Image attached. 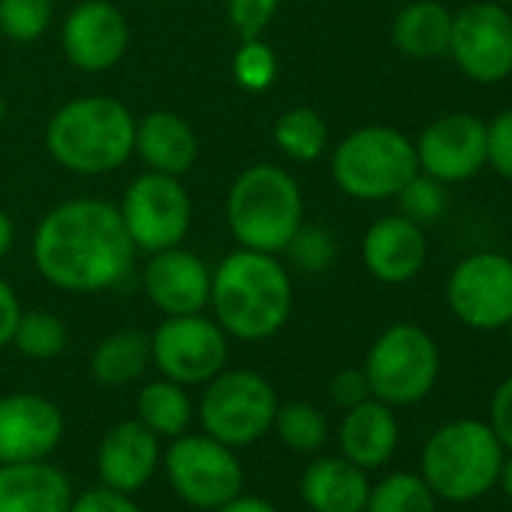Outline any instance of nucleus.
<instances>
[{"label": "nucleus", "mask_w": 512, "mask_h": 512, "mask_svg": "<svg viewBox=\"0 0 512 512\" xmlns=\"http://www.w3.org/2000/svg\"><path fill=\"white\" fill-rule=\"evenodd\" d=\"M64 437V416L55 401L37 392L0 398V464L46 461Z\"/></svg>", "instance_id": "16"}, {"label": "nucleus", "mask_w": 512, "mask_h": 512, "mask_svg": "<svg viewBox=\"0 0 512 512\" xmlns=\"http://www.w3.org/2000/svg\"><path fill=\"white\" fill-rule=\"evenodd\" d=\"M118 211L133 247L145 253L181 244L193 223V202L181 178L151 169L130 181Z\"/></svg>", "instance_id": "11"}, {"label": "nucleus", "mask_w": 512, "mask_h": 512, "mask_svg": "<svg viewBox=\"0 0 512 512\" xmlns=\"http://www.w3.org/2000/svg\"><path fill=\"white\" fill-rule=\"evenodd\" d=\"M503 458L506 449L488 422L452 419L425 440L422 479L437 500L470 503L497 485Z\"/></svg>", "instance_id": "5"}, {"label": "nucleus", "mask_w": 512, "mask_h": 512, "mask_svg": "<svg viewBox=\"0 0 512 512\" xmlns=\"http://www.w3.org/2000/svg\"><path fill=\"white\" fill-rule=\"evenodd\" d=\"M160 461V437L139 419H124L112 425L97 449L100 482L121 494H136L139 488H145Z\"/></svg>", "instance_id": "19"}, {"label": "nucleus", "mask_w": 512, "mask_h": 512, "mask_svg": "<svg viewBox=\"0 0 512 512\" xmlns=\"http://www.w3.org/2000/svg\"><path fill=\"white\" fill-rule=\"evenodd\" d=\"M419 172L413 139L386 124L347 133L332 151V178L359 202H386Z\"/></svg>", "instance_id": "6"}, {"label": "nucleus", "mask_w": 512, "mask_h": 512, "mask_svg": "<svg viewBox=\"0 0 512 512\" xmlns=\"http://www.w3.org/2000/svg\"><path fill=\"white\" fill-rule=\"evenodd\" d=\"M281 437V443L293 452L311 455L317 449L326 446L329 440V422L326 416L308 404V401H290V404H278L275 413V425H272Z\"/></svg>", "instance_id": "30"}, {"label": "nucleus", "mask_w": 512, "mask_h": 512, "mask_svg": "<svg viewBox=\"0 0 512 512\" xmlns=\"http://www.w3.org/2000/svg\"><path fill=\"white\" fill-rule=\"evenodd\" d=\"M278 395L275 386L256 371H220L205 383L199 401L202 431L214 440L241 449L266 437L275 425Z\"/></svg>", "instance_id": "8"}, {"label": "nucleus", "mask_w": 512, "mask_h": 512, "mask_svg": "<svg viewBox=\"0 0 512 512\" xmlns=\"http://www.w3.org/2000/svg\"><path fill=\"white\" fill-rule=\"evenodd\" d=\"M232 79L247 94L269 91L275 85V79H278V55H275V49L263 37L241 40V46L232 55Z\"/></svg>", "instance_id": "31"}, {"label": "nucleus", "mask_w": 512, "mask_h": 512, "mask_svg": "<svg viewBox=\"0 0 512 512\" xmlns=\"http://www.w3.org/2000/svg\"><path fill=\"white\" fill-rule=\"evenodd\" d=\"M329 398H332L338 407H344V410H350V407L368 401V398H371V389H368L365 371H362V368H344V371H338V374L332 377V383H329Z\"/></svg>", "instance_id": "39"}, {"label": "nucleus", "mask_w": 512, "mask_h": 512, "mask_svg": "<svg viewBox=\"0 0 512 512\" xmlns=\"http://www.w3.org/2000/svg\"><path fill=\"white\" fill-rule=\"evenodd\" d=\"M302 500L311 512H365L368 473L344 455H323L302 473Z\"/></svg>", "instance_id": "23"}, {"label": "nucleus", "mask_w": 512, "mask_h": 512, "mask_svg": "<svg viewBox=\"0 0 512 512\" xmlns=\"http://www.w3.org/2000/svg\"><path fill=\"white\" fill-rule=\"evenodd\" d=\"M452 10L440 0H410L392 22V46L410 61H440L449 55Z\"/></svg>", "instance_id": "24"}, {"label": "nucleus", "mask_w": 512, "mask_h": 512, "mask_svg": "<svg viewBox=\"0 0 512 512\" xmlns=\"http://www.w3.org/2000/svg\"><path fill=\"white\" fill-rule=\"evenodd\" d=\"M70 344V332H67V323L52 314V311H22V320L16 326V335H13V347L28 356V359H37V362H49V359H58Z\"/></svg>", "instance_id": "29"}, {"label": "nucleus", "mask_w": 512, "mask_h": 512, "mask_svg": "<svg viewBox=\"0 0 512 512\" xmlns=\"http://www.w3.org/2000/svg\"><path fill=\"white\" fill-rule=\"evenodd\" d=\"M136 419L157 437L175 440L187 434L193 422V401L187 395V386L172 383L166 377L145 383L136 395Z\"/></svg>", "instance_id": "26"}, {"label": "nucleus", "mask_w": 512, "mask_h": 512, "mask_svg": "<svg viewBox=\"0 0 512 512\" xmlns=\"http://www.w3.org/2000/svg\"><path fill=\"white\" fill-rule=\"evenodd\" d=\"M136 118L106 94L64 103L46 124L49 157L76 175H109L133 157Z\"/></svg>", "instance_id": "3"}, {"label": "nucleus", "mask_w": 512, "mask_h": 512, "mask_svg": "<svg viewBox=\"0 0 512 512\" xmlns=\"http://www.w3.org/2000/svg\"><path fill=\"white\" fill-rule=\"evenodd\" d=\"M398 440H401V428L395 419V407L377 398L350 407L341 419V431H338L341 455L359 464L362 470L383 467L395 455Z\"/></svg>", "instance_id": "22"}, {"label": "nucleus", "mask_w": 512, "mask_h": 512, "mask_svg": "<svg viewBox=\"0 0 512 512\" xmlns=\"http://www.w3.org/2000/svg\"><path fill=\"white\" fill-rule=\"evenodd\" d=\"M226 359L229 335L217 326L214 317H166L151 332V365L172 383L205 386L226 368Z\"/></svg>", "instance_id": "13"}, {"label": "nucleus", "mask_w": 512, "mask_h": 512, "mask_svg": "<svg viewBox=\"0 0 512 512\" xmlns=\"http://www.w3.org/2000/svg\"><path fill=\"white\" fill-rule=\"evenodd\" d=\"M133 256L121 211L106 199H67L46 211L34 232V266L64 293L112 290L130 272Z\"/></svg>", "instance_id": "1"}, {"label": "nucleus", "mask_w": 512, "mask_h": 512, "mask_svg": "<svg viewBox=\"0 0 512 512\" xmlns=\"http://www.w3.org/2000/svg\"><path fill=\"white\" fill-rule=\"evenodd\" d=\"M485 166L512 181V106L485 121Z\"/></svg>", "instance_id": "36"}, {"label": "nucleus", "mask_w": 512, "mask_h": 512, "mask_svg": "<svg viewBox=\"0 0 512 512\" xmlns=\"http://www.w3.org/2000/svg\"><path fill=\"white\" fill-rule=\"evenodd\" d=\"M55 16V0H0V34L13 43H37Z\"/></svg>", "instance_id": "33"}, {"label": "nucleus", "mask_w": 512, "mask_h": 512, "mask_svg": "<svg viewBox=\"0 0 512 512\" xmlns=\"http://www.w3.org/2000/svg\"><path fill=\"white\" fill-rule=\"evenodd\" d=\"M175 494L193 509H217L244 491V467L232 446L211 434H181L163 455Z\"/></svg>", "instance_id": "9"}, {"label": "nucleus", "mask_w": 512, "mask_h": 512, "mask_svg": "<svg viewBox=\"0 0 512 512\" xmlns=\"http://www.w3.org/2000/svg\"><path fill=\"white\" fill-rule=\"evenodd\" d=\"M130 46V25L109 0H82L61 28L64 58L82 73L112 70Z\"/></svg>", "instance_id": "15"}, {"label": "nucleus", "mask_w": 512, "mask_h": 512, "mask_svg": "<svg viewBox=\"0 0 512 512\" xmlns=\"http://www.w3.org/2000/svg\"><path fill=\"white\" fill-rule=\"evenodd\" d=\"M272 139L287 160L314 163L329 148V127L317 109L296 106V109H287L284 115H278V121L272 127Z\"/></svg>", "instance_id": "27"}, {"label": "nucleus", "mask_w": 512, "mask_h": 512, "mask_svg": "<svg viewBox=\"0 0 512 512\" xmlns=\"http://www.w3.org/2000/svg\"><path fill=\"white\" fill-rule=\"evenodd\" d=\"M133 154L151 169L163 175H187L199 157L196 130L175 112L157 109L136 121Z\"/></svg>", "instance_id": "21"}, {"label": "nucleus", "mask_w": 512, "mask_h": 512, "mask_svg": "<svg viewBox=\"0 0 512 512\" xmlns=\"http://www.w3.org/2000/svg\"><path fill=\"white\" fill-rule=\"evenodd\" d=\"M73 485L49 461L0 464V512H70Z\"/></svg>", "instance_id": "20"}, {"label": "nucleus", "mask_w": 512, "mask_h": 512, "mask_svg": "<svg viewBox=\"0 0 512 512\" xmlns=\"http://www.w3.org/2000/svg\"><path fill=\"white\" fill-rule=\"evenodd\" d=\"M497 485L503 488V494L509 497V503H512V452H506V458H503V467H500V479H497Z\"/></svg>", "instance_id": "43"}, {"label": "nucleus", "mask_w": 512, "mask_h": 512, "mask_svg": "<svg viewBox=\"0 0 512 512\" xmlns=\"http://www.w3.org/2000/svg\"><path fill=\"white\" fill-rule=\"evenodd\" d=\"M365 512H437V497L422 473H389L371 485Z\"/></svg>", "instance_id": "28"}, {"label": "nucleus", "mask_w": 512, "mask_h": 512, "mask_svg": "<svg viewBox=\"0 0 512 512\" xmlns=\"http://www.w3.org/2000/svg\"><path fill=\"white\" fill-rule=\"evenodd\" d=\"M452 317L473 332H497L512 323V256L476 250L458 260L446 281Z\"/></svg>", "instance_id": "10"}, {"label": "nucleus", "mask_w": 512, "mask_h": 512, "mask_svg": "<svg viewBox=\"0 0 512 512\" xmlns=\"http://www.w3.org/2000/svg\"><path fill=\"white\" fill-rule=\"evenodd\" d=\"M4 118H7V103H4V97H0V127H4Z\"/></svg>", "instance_id": "44"}, {"label": "nucleus", "mask_w": 512, "mask_h": 512, "mask_svg": "<svg viewBox=\"0 0 512 512\" xmlns=\"http://www.w3.org/2000/svg\"><path fill=\"white\" fill-rule=\"evenodd\" d=\"M217 326L238 341H266L293 314V278L278 253L238 247L211 269V299Z\"/></svg>", "instance_id": "2"}, {"label": "nucleus", "mask_w": 512, "mask_h": 512, "mask_svg": "<svg viewBox=\"0 0 512 512\" xmlns=\"http://www.w3.org/2000/svg\"><path fill=\"white\" fill-rule=\"evenodd\" d=\"M419 172L443 181L464 184L485 169V121L470 112H449L428 121L413 139Z\"/></svg>", "instance_id": "14"}, {"label": "nucleus", "mask_w": 512, "mask_h": 512, "mask_svg": "<svg viewBox=\"0 0 512 512\" xmlns=\"http://www.w3.org/2000/svg\"><path fill=\"white\" fill-rule=\"evenodd\" d=\"M497 4H503V7H509V10H512V0H497Z\"/></svg>", "instance_id": "45"}, {"label": "nucleus", "mask_w": 512, "mask_h": 512, "mask_svg": "<svg viewBox=\"0 0 512 512\" xmlns=\"http://www.w3.org/2000/svg\"><path fill=\"white\" fill-rule=\"evenodd\" d=\"M506 332H509V347H512V323L506 326Z\"/></svg>", "instance_id": "46"}, {"label": "nucleus", "mask_w": 512, "mask_h": 512, "mask_svg": "<svg viewBox=\"0 0 512 512\" xmlns=\"http://www.w3.org/2000/svg\"><path fill=\"white\" fill-rule=\"evenodd\" d=\"M278 7L281 0H226V16L241 40H253L266 34Z\"/></svg>", "instance_id": "35"}, {"label": "nucleus", "mask_w": 512, "mask_h": 512, "mask_svg": "<svg viewBox=\"0 0 512 512\" xmlns=\"http://www.w3.org/2000/svg\"><path fill=\"white\" fill-rule=\"evenodd\" d=\"M488 425L497 434L500 446L512 452V374L494 389L488 404Z\"/></svg>", "instance_id": "38"}, {"label": "nucleus", "mask_w": 512, "mask_h": 512, "mask_svg": "<svg viewBox=\"0 0 512 512\" xmlns=\"http://www.w3.org/2000/svg\"><path fill=\"white\" fill-rule=\"evenodd\" d=\"M398 202V214H404L407 220L419 223L422 229L437 223L446 208H449V184L425 175V172H416L395 196Z\"/></svg>", "instance_id": "32"}, {"label": "nucleus", "mask_w": 512, "mask_h": 512, "mask_svg": "<svg viewBox=\"0 0 512 512\" xmlns=\"http://www.w3.org/2000/svg\"><path fill=\"white\" fill-rule=\"evenodd\" d=\"M19 320H22V302L13 290V284L0 278V350L13 344Z\"/></svg>", "instance_id": "40"}, {"label": "nucleus", "mask_w": 512, "mask_h": 512, "mask_svg": "<svg viewBox=\"0 0 512 512\" xmlns=\"http://www.w3.org/2000/svg\"><path fill=\"white\" fill-rule=\"evenodd\" d=\"M362 371L371 398L389 407H413L431 395L440 377V350L422 326L395 323L374 338Z\"/></svg>", "instance_id": "7"}, {"label": "nucleus", "mask_w": 512, "mask_h": 512, "mask_svg": "<svg viewBox=\"0 0 512 512\" xmlns=\"http://www.w3.org/2000/svg\"><path fill=\"white\" fill-rule=\"evenodd\" d=\"M211 512H278L269 500H263V497H250V494H238V497H232V500H226L223 506H217V509H211Z\"/></svg>", "instance_id": "41"}, {"label": "nucleus", "mask_w": 512, "mask_h": 512, "mask_svg": "<svg viewBox=\"0 0 512 512\" xmlns=\"http://www.w3.org/2000/svg\"><path fill=\"white\" fill-rule=\"evenodd\" d=\"M362 263L380 284H410L428 263L425 229L404 214L377 217L362 235Z\"/></svg>", "instance_id": "18"}, {"label": "nucleus", "mask_w": 512, "mask_h": 512, "mask_svg": "<svg viewBox=\"0 0 512 512\" xmlns=\"http://www.w3.org/2000/svg\"><path fill=\"white\" fill-rule=\"evenodd\" d=\"M473 85H497L512 76V10L476 0L452 13L449 55Z\"/></svg>", "instance_id": "12"}, {"label": "nucleus", "mask_w": 512, "mask_h": 512, "mask_svg": "<svg viewBox=\"0 0 512 512\" xmlns=\"http://www.w3.org/2000/svg\"><path fill=\"white\" fill-rule=\"evenodd\" d=\"M226 223L238 247L284 253L305 223L302 187L284 166L253 163L235 175L226 193Z\"/></svg>", "instance_id": "4"}, {"label": "nucleus", "mask_w": 512, "mask_h": 512, "mask_svg": "<svg viewBox=\"0 0 512 512\" xmlns=\"http://www.w3.org/2000/svg\"><path fill=\"white\" fill-rule=\"evenodd\" d=\"M13 244H16V223L4 208H0V260L13 250Z\"/></svg>", "instance_id": "42"}, {"label": "nucleus", "mask_w": 512, "mask_h": 512, "mask_svg": "<svg viewBox=\"0 0 512 512\" xmlns=\"http://www.w3.org/2000/svg\"><path fill=\"white\" fill-rule=\"evenodd\" d=\"M284 253L290 256L293 269H299L305 275H323L335 263L338 241H335V235L326 226L302 223L296 229V235L290 238V244L284 247Z\"/></svg>", "instance_id": "34"}, {"label": "nucleus", "mask_w": 512, "mask_h": 512, "mask_svg": "<svg viewBox=\"0 0 512 512\" xmlns=\"http://www.w3.org/2000/svg\"><path fill=\"white\" fill-rule=\"evenodd\" d=\"M148 365H151V335L139 329L112 332L91 353V377L109 389L136 383L148 371Z\"/></svg>", "instance_id": "25"}, {"label": "nucleus", "mask_w": 512, "mask_h": 512, "mask_svg": "<svg viewBox=\"0 0 512 512\" xmlns=\"http://www.w3.org/2000/svg\"><path fill=\"white\" fill-rule=\"evenodd\" d=\"M145 266V293L151 305L166 317L202 314L211 299V269L202 256L184 250L181 244L148 253Z\"/></svg>", "instance_id": "17"}, {"label": "nucleus", "mask_w": 512, "mask_h": 512, "mask_svg": "<svg viewBox=\"0 0 512 512\" xmlns=\"http://www.w3.org/2000/svg\"><path fill=\"white\" fill-rule=\"evenodd\" d=\"M70 512H145V509L130 494L100 485V488H88V491L76 494Z\"/></svg>", "instance_id": "37"}]
</instances>
